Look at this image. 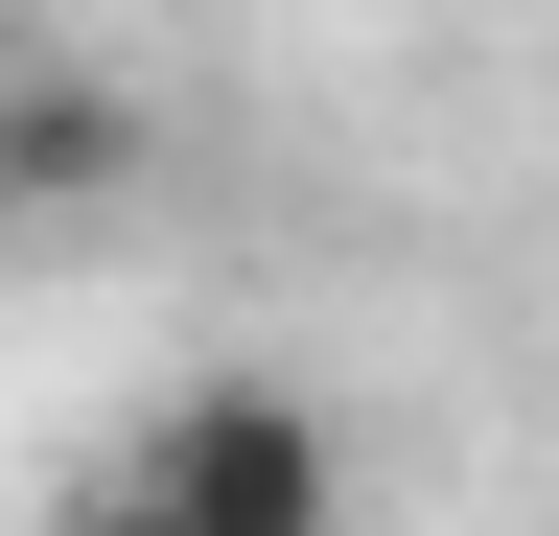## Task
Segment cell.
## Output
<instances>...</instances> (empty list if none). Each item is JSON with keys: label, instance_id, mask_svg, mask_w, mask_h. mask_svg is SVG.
<instances>
[{"label": "cell", "instance_id": "1", "mask_svg": "<svg viewBox=\"0 0 559 536\" xmlns=\"http://www.w3.org/2000/svg\"><path fill=\"white\" fill-rule=\"evenodd\" d=\"M117 513H140V536H304V513H349V443H326L280 373H210V396L140 420Z\"/></svg>", "mask_w": 559, "mask_h": 536}, {"label": "cell", "instance_id": "2", "mask_svg": "<svg viewBox=\"0 0 559 536\" xmlns=\"http://www.w3.org/2000/svg\"><path fill=\"white\" fill-rule=\"evenodd\" d=\"M117 164H140L117 94H24V117H0V187H117Z\"/></svg>", "mask_w": 559, "mask_h": 536}]
</instances>
